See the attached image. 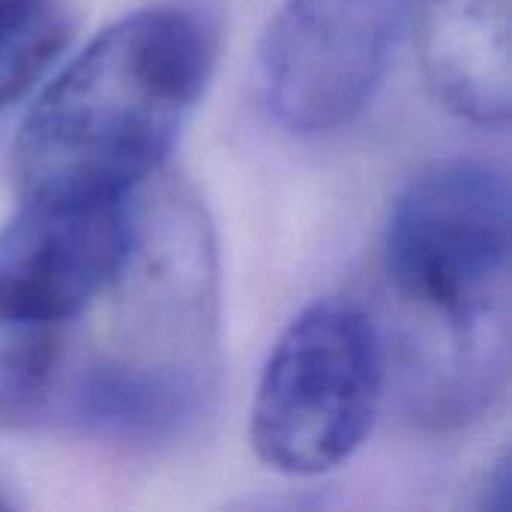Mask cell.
I'll return each instance as SVG.
<instances>
[{
	"label": "cell",
	"mask_w": 512,
	"mask_h": 512,
	"mask_svg": "<svg viewBox=\"0 0 512 512\" xmlns=\"http://www.w3.org/2000/svg\"><path fill=\"white\" fill-rule=\"evenodd\" d=\"M72 27V0H0V111L39 81Z\"/></svg>",
	"instance_id": "cell-7"
},
{
	"label": "cell",
	"mask_w": 512,
	"mask_h": 512,
	"mask_svg": "<svg viewBox=\"0 0 512 512\" xmlns=\"http://www.w3.org/2000/svg\"><path fill=\"white\" fill-rule=\"evenodd\" d=\"M510 180L480 159H441L396 198L384 273L408 330V396L429 417L483 411L507 381Z\"/></svg>",
	"instance_id": "cell-1"
},
{
	"label": "cell",
	"mask_w": 512,
	"mask_h": 512,
	"mask_svg": "<svg viewBox=\"0 0 512 512\" xmlns=\"http://www.w3.org/2000/svg\"><path fill=\"white\" fill-rule=\"evenodd\" d=\"M216 60L192 12L153 6L105 27L27 111L12 174L21 198L129 195L168 159Z\"/></svg>",
	"instance_id": "cell-2"
},
{
	"label": "cell",
	"mask_w": 512,
	"mask_h": 512,
	"mask_svg": "<svg viewBox=\"0 0 512 512\" xmlns=\"http://www.w3.org/2000/svg\"><path fill=\"white\" fill-rule=\"evenodd\" d=\"M387 387L378 321L348 300L303 309L273 345L249 417L255 456L285 477L345 465L366 441Z\"/></svg>",
	"instance_id": "cell-3"
},
{
	"label": "cell",
	"mask_w": 512,
	"mask_h": 512,
	"mask_svg": "<svg viewBox=\"0 0 512 512\" xmlns=\"http://www.w3.org/2000/svg\"><path fill=\"white\" fill-rule=\"evenodd\" d=\"M135 195L24 198L0 228V306L63 327L102 303L141 240Z\"/></svg>",
	"instance_id": "cell-5"
},
{
	"label": "cell",
	"mask_w": 512,
	"mask_h": 512,
	"mask_svg": "<svg viewBox=\"0 0 512 512\" xmlns=\"http://www.w3.org/2000/svg\"><path fill=\"white\" fill-rule=\"evenodd\" d=\"M6 507H9V501H6V498H0V510H6Z\"/></svg>",
	"instance_id": "cell-9"
},
{
	"label": "cell",
	"mask_w": 512,
	"mask_h": 512,
	"mask_svg": "<svg viewBox=\"0 0 512 512\" xmlns=\"http://www.w3.org/2000/svg\"><path fill=\"white\" fill-rule=\"evenodd\" d=\"M417 0H285L261 48L264 93L294 132L351 123L378 90Z\"/></svg>",
	"instance_id": "cell-4"
},
{
	"label": "cell",
	"mask_w": 512,
	"mask_h": 512,
	"mask_svg": "<svg viewBox=\"0 0 512 512\" xmlns=\"http://www.w3.org/2000/svg\"><path fill=\"white\" fill-rule=\"evenodd\" d=\"M512 0H417V54L435 99L462 120L504 126L512 111Z\"/></svg>",
	"instance_id": "cell-6"
},
{
	"label": "cell",
	"mask_w": 512,
	"mask_h": 512,
	"mask_svg": "<svg viewBox=\"0 0 512 512\" xmlns=\"http://www.w3.org/2000/svg\"><path fill=\"white\" fill-rule=\"evenodd\" d=\"M60 369V324L0 306V420L30 411Z\"/></svg>",
	"instance_id": "cell-8"
}]
</instances>
